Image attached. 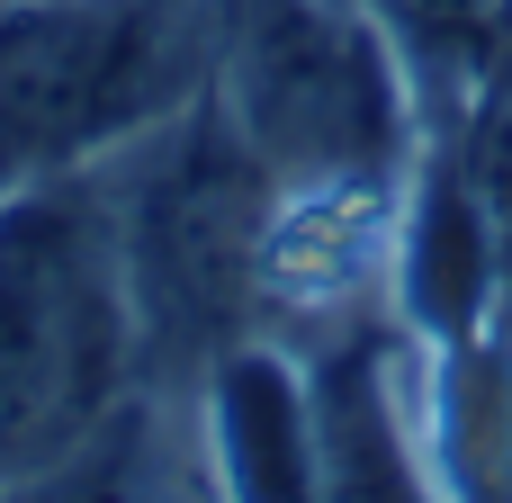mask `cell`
<instances>
[{"label":"cell","mask_w":512,"mask_h":503,"mask_svg":"<svg viewBox=\"0 0 512 503\" xmlns=\"http://www.w3.org/2000/svg\"><path fill=\"white\" fill-rule=\"evenodd\" d=\"M378 18V36L396 45V63L414 72V99L441 108L495 45L512 36V0H360Z\"/></svg>","instance_id":"52a82bcc"},{"label":"cell","mask_w":512,"mask_h":503,"mask_svg":"<svg viewBox=\"0 0 512 503\" xmlns=\"http://www.w3.org/2000/svg\"><path fill=\"white\" fill-rule=\"evenodd\" d=\"M270 171L198 90L180 117L144 135L135 189L108 207L117 216V261H126V306H135V351L216 369L234 342L261 333V252H270Z\"/></svg>","instance_id":"277c9868"},{"label":"cell","mask_w":512,"mask_h":503,"mask_svg":"<svg viewBox=\"0 0 512 503\" xmlns=\"http://www.w3.org/2000/svg\"><path fill=\"white\" fill-rule=\"evenodd\" d=\"M306 396H315V468L324 503H450L423 405H414V351L396 315H369L333 342L306 351Z\"/></svg>","instance_id":"5b68a950"},{"label":"cell","mask_w":512,"mask_h":503,"mask_svg":"<svg viewBox=\"0 0 512 503\" xmlns=\"http://www.w3.org/2000/svg\"><path fill=\"white\" fill-rule=\"evenodd\" d=\"M216 108L279 198L396 189L423 99L360 0H216Z\"/></svg>","instance_id":"6da1fadb"},{"label":"cell","mask_w":512,"mask_h":503,"mask_svg":"<svg viewBox=\"0 0 512 503\" xmlns=\"http://www.w3.org/2000/svg\"><path fill=\"white\" fill-rule=\"evenodd\" d=\"M135 423H99L72 459H54L36 486H27V503H144V477H135Z\"/></svg>","instance_id":"ba28073f"},{"label":"cell","mask_w":512,"mask_h":503,"mask_svg":"<svg viewBox=\"0 0 512 503\" xmlns=\"http://www.w3.org/2000/svg\"><path fill=\"white\" fill-rule=\"evenodd\" d=\"M207 459L216 503H324L306 360L279 342H234L207 369Z\"/></svg>","instance_id":"8992f818"},{"label":"cell","mask_w":512,"mask_h":503,"mask_svg":"<svg viewBox=\"0 0 512 503\" xmlns=\"http://www.w3.org/2000/svg\"><path fill=\"white\" fill-rule=\"evenodd\" d=\"M135 360V306L108 198L72 180L0 189V468L72 459Z\"/></svg>","instance_id":"7a4b0ae2"},{"label":"cell","mask_w":512,"mask_h":503,"mask_svg":"<svg viewBox=\"0 0 512 503\" xmlns=\"http://www.w3.org/2000/svg\"><path fill=\"white\" fill-rule=\"evenodd\" d=\"M216 81V0H9L0 189L72 180L144 144Z\"/></svg>","instance_id":"3957f363"}]
</instances>
